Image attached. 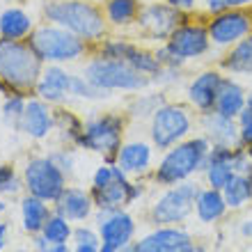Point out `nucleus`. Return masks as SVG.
I'll list each match as a JSON object with an SVG mask.
<instances>
[{"label": "nucleus", "instance_id": "obj_26", "mask_svg": "<svg viewBox=\"0 0 252 252\" xmlns=\"http://www.w3.org/2000/svg\"><path fill=\"white\" fill-rule=\"evenodd\" d=\"M48 218H51V213H48L46 199L28 195V197L21 202V220H23V229H26V232L41 234V229H44Z\"/></svg>", "mask_w": 252, "mask_h": 252}, {"label": "nucleus", "instance_id": "obj_27", "mask_svg": "<svg viewBox=\"0 0 252 252\" xmlns=\"http://www.w3.org/2000/svg\"><path fill=\"white\" fill-rule=\"evenodd\" d=\"M32 30V19L23 9L9 7L0 14V34L2 39H23Z\"/></svg>", "mask_w": 252, "mask_h": 252}, {"label": "nucleus", "instance_id": "obj_11", "mask_svg": "<svg viewBox=\"0 0 252 252\" xmlns=\"http://www.w3.org/2000/svg\"><path fill=\"white\" fill-rule=\"evenodd\" d=\"M167 51L179 58L181 62H190V60H199L204 58L209 51H211V37H209V30L202 23H195V21L184 19L181 26L170 34V39L165 41Z\"/></svg>", "mask_w": 252, "mask_h": 252}, {"label": "nucleus", "instance_id": "obj_18", "mask_svg": "<svg viewBox=\"0 0 252 252\" xmlns=\"http://www.w3.org/2000/svg\"><path fill=\"white\" fill-rule=\"evenodd\" d=\"M190 241V234L179 227H158L156 232L147 234L142 241L133 243V252H172L174 248Z\"/></svg>", "mask_w": 252, "mask_h": 252}, {"label": "nucleus", "instance_id": "obj_36", "mask_svg": "<svg viewBox=\"0 0 252 252\" xmlns=\"http://www.w3.org/2000/svg\"><path fill=\"white\" fill-rule=\"evenodd\" d=\"M23 110H26V101H23V96H19V94L9 96V99L5 101V108H2L7 122H21Z\"/></svg>", "mask_w": 252, "mask_h": 252}, {"label": "nucleus", "instance_id": "obj_23", "mask_svg": "<svg viewBox=\"0 0 252 252\" xmlns=\"http://www.w3.org/2000/svg\"><path fill=\"white\" fill-rule=\"evenodd\" d=\"M220 69L232 76H252V34L227 48L220 58Z\"/></svg>", "mask_w": 252, "mask_h": 252}, {"label": "nucleus", "instance_id": "obj_28", "mask_svg": "<svg viewBox=\"0 0 252 252\" xmlns=\"http://www.w3.org/2000/svg\"><path fill=\"white\" fill-rule=\"evenodd\" d=\"M222 197L227 202V209H241L252 199V172L234 174V179L222 188Z\"/></svg>", "mask_w": 252, "mask_h": 252}, {"label": "nucleus", "instance_id": "obj_25", "mask_svg": "<svg viewBox=\"0 0 252 252\" xmlns=\"http://www.w3.org/2000/svg\"><path fill=\"white\" fill-rule=\"evenodd\" d=\"M227 211V202L222 197V190H216V188H206V190H199L197 202H195V213L197 218L206 225H213L216 220H220Z\"/></svg>", "mask_w": 252, "mask_h": 252}, {"label": "nucleus", "instance_id": "obj_20", "mask_svg": "<svg viewBox=\"0 0 252 252\" xmlns=\"http://www.w3.org/2000/svg\"><path fill=\"white\" fill-rule=\"evenodd\" d=\"M152 158H154L152 145L135 140V142H126V145L120 147L115 163H117L126 174H145L147 170L152 167Z\"/></svg>", "mask_w": 252, "mask_h": 252}, {"label": "nucleus", "instance_id": "obj_32", "mask_svg": "<svg viewBox=\"0 0 252 252\" xmlns=\"http://www.w3.org/2000/svg\"><path fill=\"white\" fill-rule=\"evenodd\" d=\"M163 103H165V99H163L160 94H138L131 103V113L135 115V117H149V120H152V115L156 113Z\"/></svg>", "mask_w": 252, "mask_h": 252}, {"label": "nucleus", "instance_id": "obj_41", "mask_svg": "<svg viewBox=\"0 0 252 252\" xmlns=\"http://www.w3.org/2000/svg\"><path fill=\"white\" fill-rule=\"evenodd\" d=\"M73 252H101V243L99 241H85V243H76Z\"/></svg>", "mask_w": 252, "mask_h": 252}, {"label": "nucleus", "instance_id": "obj_10", "mask_svg": "<svg viewBox=\"0 0 252 252\" xmlns=\"http://www.w3.org/2000/svg\"><path fill=\"white\" fill-rule=\"evenodd\" d=\"M211 44L218 48H229L252 34V9L250 7H232L227 12L211 16L206 23Z\"/></svg>", "mask_w": 252, "mask_h": 252}, {"label": "nucleus", "instance_id": "obj_49", "mask_svg": "<svg viewBox=\"0 0 252 252\" xmlns=\"http://www.w3.org/2000/svg\"><path fill=\"white\" fill-rule=\"evenodd\" d=\"M5 209H7V204L2 202V199H0V213H5Z\"/></svg>", "mask_w": 252, "mask_h": 252}, {"label": "nucleus", "instance_id": "obj_35", "mask_svg": "<svg viewBox=\"0 0 252 252\" xmlns=\"http://www.w3.org/2000/svg\"><path fill=\"white\" fill-rule=\"evenodd\" d=\"M21 188V181L14 172V167L0 165V195H14Z\"/></svg>", "mask_w": 252, "mask_h": 252}, {"label": "nucleus", "instance_id": "obj_6", "mask_svg": "<svg viewBox=\"0 0 252 252\" xmlns=\"http://www.w3.org/2000/svg\"><path fill=\"white\" fill-rule=\"evenodd\" d=\"M202 188L192 181H181L170 186L152 206V220L158 227H174L195 211V202Z\"/></svg>", "mask_w": 252, "mask_h": 252}, {"label": "nucleus", "instance_id": "obj_29", "mask_svg": "<svg viewBox=\"0 0 252 252\" xmlns=\"http://www.w3.org/2000/svg\"><path fill=\"white\" fill-rule=\"evenodd\" d=\"M142 12L140 0H108L106 2V19L113 26H131L133 21H138Z\"/></svg>", "mask_w": 252, "mask_h": 252}, {"label": "nucleus", "instance_id": "obj_9", "mask_svg": "<svg viewBox=\"0 0 252 252\" xmlns=\"http://www.w3.org/2000/svg\"><path fill=\"white\" fill-rule=\"evenodd\" d=\"M23 184L30 190V195L46 199V202H58L60 195L66 190L64 172L51 156L30 160L26 165V172H23Z\"/></svg>", "mask_w": 252, "mask_h": 252}, {"label": "nucleus", "instance_id": "obj_37", "mask_svg": "<svg viewBox=\"0 0 252 252\" xmlns=\"http://www.w3.org/2000/svg\"><path fill=\"white\" fill-rule=\"evenodd\" d=\"M239 122V133H241V145L243 147H252V110H243L236 117Z\"/></svg>", "mask_w": 252, "mask_h": 252}, {"label": "nucleus", "instance_id": "obj_33", "mask_svg": "<svg viewBox=\"0 0 252 252\" xmlns=\"http://www.w3.org/2000/svg\"><path fill=\"white\" fill-rule=\"evenodd\" d=\"M71 94L73 96H80V99H106L108 92L101 90V87L92 85L87 78L83 76H73L71 80Z\"/></svg>", "mask_w": 252, "mask_h": 252}, {"label": "nucleus", "instance_id": "obj_43", "mask_svg": "<svg viewBox=\"0 0 252 252\" xmlns=\"http://www.w3.org/2000/svg\"><path fill=\"white\" fill-rule=\"evenodd\" d=\"M41 252H71V250L66 248V243H48L46 250H41Z\"/></svg>", "mask_w": 252, "mask_h": 252}, {"label": "nucleus", "instance_id": "obj_3", "mask_svg": "<svg viewBox=\"0 0 252 252\" xmlns=\"http://www.w3.org/2000/svg\"><path fill=\"white\" fill-rule=\"evenodd\" d=\"M41 78V60L32 46L19 39H0V80L9 87L28 90Z\"/></svg>", "mask_w": 252, "mask_h": 252}, {"label": "nucleus", "instance_id": "obj_8", "mask_svg": "<svg viewBox=\"0 0 252 252\" xmlns=\"http://www.w3.org/2000/svg\"><path fill=\"white\" fill-rule=\"evenodd\" d=\"M122 133H124V120L120 115H101L85 124L78 145L106 154V163H115L122 147Z\"/></svg>", "mask_w": 252, "mask_h": 252}, {"label": "nucleus", "instance_id": "obj_48", "mask_svg": "<svg viewBox=\"0 0 252 252\" xmlns=\"http://www.w3.org/2000/svg\"><path fill=\"white\" fill-rule=\"evenodd\" d=\"M115 252H133V243H126V246H122L120 250H115Z\"/></svg>", "mask_w": 252, "mask_h": 252}, {"label": "nucleus", "instance_id": "obj_7", "mask_svg": "<svg viewBox=\"0 0 252 252\" xmlns=\"http://www.w3.org/2000/svg\"><path fill=\"white\" fill-rule=\"evenodd\" d=\"M30 46H32L34 53L39 55V60L46 62L78 60L83 51H85V44H83L80 37H76L64 28H51V26L34 30L32 37H30Z\"/></svg>", "mask_w": 252, "mask_h": 252}, {"label": "nucleus", "instance_id": "obj_39", "mask_svg": "<svg viewBox=\"0 0 252 252\" xmlns=\"http://www.w3.org/2000/svg\"><path fill=\"white\" fill-rule=\"evenodd\" d=\"M51 158H53L55 163H58V165H60V170H62V172H71L73 158H71V156H69V154H53V156H51Z\"/></svg>", "mask_w": 252, "mask_h": 252}, {"label": "nucleus", "instance_id": "obj_42", "mask_svg": "<svg viewBox=\"0 0 252 252\" xmlns=\"http://www.w3.org/2000/svg\"><path fill=\"white\" fill-rule=\"evenodd\" d=\"M172 252H204V248L197 246V243H192V241H188V243H184V246L174 248Z\"/></svg>", "mask_w": 252, "mask_h": 252}, {"label": "nucleus", "instance_id": "obj_47", "mask_svg": "<svg viewBox=\"0 0 252 252\" xmlns=\"http://www.w3.org/2000/svg\"><path fill=\"white\" fill-rule=\"evenodd\" d=\"M246 108L248 110H252V87L248 90V94H246Z\"/></svg>", "mask_w": 252, "mask_h": 252}, {"label": "nucleus", "instance_id": "obj_22", "mask_svg": "<svg viewBox=\"0 0 252 252\" xmlns=\"http://www.w3.org/2000/svg\"><path fill=\"white\" fill-rule=\"evenodd\" d=\"M21 128L34 140L46 138L53 128V115L46 108L44 101H28L23 117H21Z\"/></svg>", "mask_w": 252, "mask_h": 252}, {"label": "nucleus", "instance_id": "obj_1", "mask_svg": "<svg viewBox=\"0 0 252 252\" xmlns=\"http://www.w3.org/2000/svg\"><path fill=\"white\" fill-rule=\"evenodd\" d=\"M211 152V142L204 135H195V138H186L179 145L170 147L158 163L154 179L160 186H174L181 181H188L195 172L204 170L206 156Z\"/></svg>", "mask_w": 252, "mask_h": 252}, {"label": "nucleus", "instance_id": "obj_30", "mask_svg": "<svg viewBox=\"0 0 252 252\" xmlns=\"http://www.w3.org/2000/svg\"><path fill=\"white\" fill-rule=\"evenodd\" d=\"M204 174H206V181H209V188L222 190L234 179L236 170H234L232 160H206Z\"/></svg>", "mask_w": 252, "mask_h": 252}, {"label": "nucleus", "instance_id": "obj_13", "mask_svg": "<svg viewBox=\"0 0 252 252\" xmlns=\"http://www.w3.org/2000/svg\"><path fill=\"white\" fill-rule=\"evenodd\" d=\"M142 195V188L128 181V174L117 163L113 165V177L103 186H92V199L99 209L117 211L126 204H133Z\"/></svg>", "mask_w": 252, "mask_h": 252}, {"label": "nucleus", "instance_id": "obj_2", "mask_svg": "<svg viewBox=\"0 0 252 252\" xmlns=\"http://www.w3.org/2000/svg\"><path fill=\"white\" fill-rule=\"evenodd\" d=\"M44 14H46L48 21L58 23L60 28H64V30H69L85 41H96L106 32L103 14L90 2L60 0V2H51V5L44 7Z\"/></svg>", "mask_w": 252, "mask_h": 252}, {"label": "nucleus", "instance_id": "obj_50", "mask_svg": "<svg viewBox=\"0 0 252 252\" xmlns=\"http://www.w3.org/2000/svg\"><path fill=\"white\" fill-rule=\"evenodd\" d=\"M16 252H26V250H16Z\"/></svg>", "mask_w": 252, "mask_h": 252}, {"label": "nucleus", "instance_id": "obj_15", "mask_svg": "<svg viewBox=\"0 0 252 252\" xmlns=\"http://www.w3.org/2000/svg\"><path fill=\"white\" fill-rule=\"evenodd\" d=\"M135 234V220L126 211H106L99 213V236H101V252H115L126 243H133Z\"/></svg>", "mask_w": 252, "mask_h": 252}, {"label": "nucleus", "instance_id": "obj_24", "mask_svg": "<svg viewBox=\"0 0 252 252\" xmlns=\"http://www.w3.org/2000/svg\"><path fill=\"white\" fill-rule=\"evenodd\" d=\"M94 199L80 188H66L58 199V213L69 220H85L92 213Z\"/></svg>", "mask_w": 252, "mask_h": 252}, {"label": "nucleus", "instance_id": "obj_34", "mask_svg": "<svg viewBox=\"0 0 252 252\" xmlns=\"http://www.w3.org/2000/svg\"><path fill=\"white\" fill-rule=\"evenodd\" d=\"M55 120H58V124H60L62 128H64L66 135H69V138H71L73 142L78 145V140H80V135H83V128H85V126L80 124V122L76 120L71 113H64V110L55 115Z\"/></svg>", "mask_w": 252, "mask_h": 252}, {"label": "nucleus", "instance_id": "obj_21", "mask_svg": "<svg viewBox=\"0 0 252 252\" xmlns=\"http://www.w3.org/2000/svg\"><path fill=\"white\" fill-rule=\"evenodd\" d=\"M246 94L248 90L239 80H234L232 76H225L218 101H216V113H220L222 117H229V120H236L246 110Z\"/></svg>", "mask_w": 252, "mask_h": 252}, {"label": "nucleus", "instance_id": "obj_16", "mask_svg": "<svg viewBox=\"0 0 252 252\" xmlns=\"http://www.w3.org/2000/svg\"><path fill=\"white\" fill-rule=\"evenodd\" d=\"M225 76L218 69H206L199 71L186 87V99L197 113L206 115L216 110V101H218L220 87H222Z\"/></svg>", "mask_w": 252, "mask_h": 252}, {"label": "nucleus", "instance_id": "obj_31", "mask_svg": "<svg viewBox=\"0 0 252 252\" xmlns=\"http://www.w3.org/2000/svg\"><path fill=\"white\" fill-rule=\"evenodd\" d=\"M41 236L51 243H66V241L73 236V229L69 225V218L60 216V213H55L51 218L46 220V225L41 229Z\"/></svg>", "mask_w": 252, "mask_h": 252}, {"label": "nucleus", "instance_id": "obj_38", "mask_svg": "<svg viewBox=\"0 0 252 252\" xmlns=\"http://www.w3.org/2000/svg\"><path fill=\"white\" fill-rule=\"evenodd\" d=\"M204 9H206V14L216 16V14H220V12L232 9V0H204Z\"/></svg>", "mask_w": 252, "mask_h": 252}, {"label": "nucleus", "instance_id": "obj_19", "mask_svg": "<svg viewBox=\"0 0 252 252\" xmlns=\"http://www.w3.org/2000/svg\"><path fill=\"white\" fill-rule=\"evenodd\" d=\"M71 80L73 76L66 73L60 66H48L46 71L41 73L39 83H37V94L41 101L48 103H62V101L71 94Z\"/></svg>", "mask_w": 252, "mask_h": 252}, {"label": "nucleus", "instance_id": "obj_45", "mask_svg": "<svg viewBox=\"0 0 252 252\" xmlns=\"http://www.w3.org/2000/svg\"><path fill=\"white\" fill-rule=\"evenodd\" d=\"M7 232H9V227L5 222H0V250L7 246Z\"/></svg>", "mask_w": 252, "mask_h": 252}, {"label": "nucleus", "instance_id": "obj_12", "mask_svg": "<svg viewBox=\"0 0 252 252\" xmlns=\"http://www.w3.org/2000/svg\"><path fill=\"white\" fill-rule=\"evenodd\" d=\"M184 19H186V14L179 12L170 2H149V5H142V12L138 16V26L140 32L145 34L147 39L165 44L170 39V34L181 26Z\"/></svg>", "mask_w": 252, "mask_h": 252}, {"label": "nucleus", "instance_id": "obj_5", "mask_svg": "<svg viewBox=\"0 0 252 252\" xmlns=\"http://www.w3.org/2000/svg\"><path fill=\"white\" fill-rule=\"evenodd\" d=\"M190 131H192V115L181 103H167L165 101L152 115V122H149L152 145L156 149H160V152H167L170 147L184 142Z\"/></svg>", "mask_w": 252, "mask_h": 252}, {"label": "nucleus", "instance_id": "obj_4", "mask_svg": "<svg viewBox=\"0 0 252 252\" xmlns=\"http://www.w3.org/2000/svg\"><path fill=\"white\" fill-rule=\"evenodd\" d=\"M85 78L106 92H113V90L140 92L152 83V78L135 71L131 64H126L122 60H108V58H96L90 62L85 66Z\"/></svg>", "mask_w": 252, "mask_h": 252}, {"label": "nucleus", "instance_id": "obj_17", "mask_svg": "<svg viewBox=\"0 0 252 252\" xmlns=\"http://www.w3.org/2000/svg\"><path fill=\"white\" fill-rule=\"evenodd\" d=\"M199 126L204 131V138L211 145H225V147H239L241 145V133H239V122L222 117L220 113H206L202 115Z\"/></svg>", "mask_w": 252, "mask_h": 252}, {"label": "nucleus", "instance_id": "obj_14", "mask_svg": "<svg viewBox=\"0 0 252 252\" xmlns=\"http://www.w3.org/2000/svg\"><path fill=\"white\" fill-rule=\"evenodd\" d=\"M101 58L126 62V64H131L135 71H140L142 76H147V78H156V76L163 71V64L158 62L156 53L135 46V44H131V41H126V39L106 41L103 48H101Z\"/></svg>", "mask_w": 252, "mask_h": 252}, {"label": "nucleus", "instance_id": "obj_46", "mask_svg": "<svg viewBox=\"0 0 252 252\" xmlns=\"http://www.w3.org/2000/svg\"><path fill=\"white\" fill-rule=\"evenodd\" d=\"M232 7H252V0H232Z\"/></svg>", "mask_w": 252, "mask_h": 252}, {"label": "nucleus", "instance_id": "obj_44", "mask_svg": "<svg viewBox=\"0 0 252 252\" xmlns=\"http://www.w3.org/2000/svg\"><path fill=\"white\" fill-rule=\"evenodd\" d=\"M241 234H243L246 239H250V241H252V218L243 220V225H241Z\"/></svg>", "mask_w": 252, "mask_h": 252}, {"label": "nucleus", "instance_id": "obj_40", "mask_svg": "<svg viewBox=\"0 0 252 252\" xmlns=\"http://www.w3.org/2000/svg\"><path fill=\"white\" fill-rule=\"evenodd\" d=\"M165 2H170V5L177 7V9H179V12H184V14L192 12V9L197 7V0H165Z\"/></svg>", "mask_w": 252, "mask_h": 252}]
</instances>
